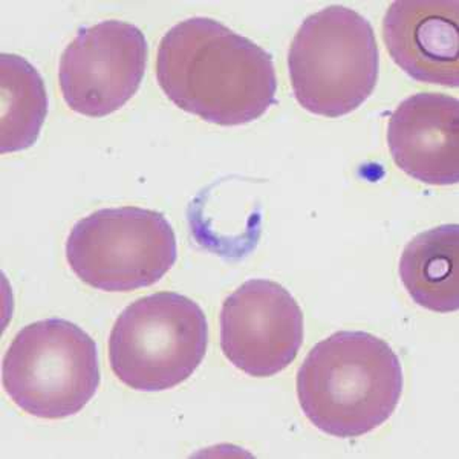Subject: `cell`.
<instances>
[{"instance_id": "obj_4", "label": "cell", "mask_w": 459, "mask_h": 459, "mask_svg": "<svg viewBox=\"0 0 459 459\" xmlns=\"http://www.w3.org/2000/svg\"><path fill=\"white\" fill-rule=\"evenodd\" d=\"M207 346L209 324L198 303L178 292H155L115 320L110 369L135 391H168L194 376Z\"/></svg>"}, {"instance_id": "obj_9", "label": "cell", "mask_w": 459, "mask_h": 459, "mask_svg": "<svg viewBox=\"0 0 459 459\" xmlns=\"http://www.w3.org/2000/svg\"><path fill=\"white\" fill-rule=\"evenodd\" d=\"M458 0H397L383 19L394 62L413 80L459 86Z\"/></svg>"}, {"instance_id": "obj_7", "label": "cell", "mask_w": 459, "mask_h": 459, "mask_svg": "<svg viewBox=\"0 0 459 459\" xmlns=\"http://www.w3.org/2000/svg\"><path fill=\"white\" fill-rule=\"evenodd\" d=\"M147 56L146 37L132 23L105 21L82 28L58 63L63 99L91 118L114 114L140 89Z\"/></svg>"}, {"instance_id": "obj_2", "label": "cell", "mask_w": 459, "mask_h": 459, "mask_svg": "<svg viewBox=\"0 0 459 459\" xmlns=\"http://www.w3.org/2000/svg\"><path fill=\"white\" fill-rule=\"evenodd\" d=\"M402 361L389 343L363 331H340L309 351L298 372L305 417L335 438H360L395 412Z\"/></svg>"}, {"instance_id": "obj_12", "label": "cell", "mask_w": 459, "mask_h": 459, "mask_svg": "<svg viewBox=\"0 0 459 459\" xmlns=\"http://www.w3.org/2000/svg\"><path fill=\"white\" fill-rule=\"evenodd\" d=\"M2 153L27 151L36 144L47 120L48 94L42 75L27 58L0 56Z\"/></svg>"}, {"instance_id": "obj_1", "label": "cell", "mask_w": 459, "mask_h": 459, "mask_svg": "<svg viewBox=\"0 0 459 459\" xmlns=\"http://www.w3.org/2000/svg\"><path fill=\"white\" fill-rule=\"evenodd\" d=\"M157 80L173 105L218 126L248 125L276 103L272 54L210 17L164 34Z\"/></svg>"}, {"instance_id": "obj_3", "label": "cell", "mask_w": 459, "mask_h": 459, "mask_svg": "<svg viewBox=\"0 0 459 459\" xmlns=\"http://www.w3.org/2000/svg\"><path fill=\"white\" fill-rule=\"evenodd\" d=\"M288 69L303 109L326 118L359 109L374 92L380 69L371 22L342 5L314 13L292 39Z\"/></svg>"}, {"instance_id": "obj_6", "label": "cell", "mask_w": 459, "mask_h": 459, "mask_svg": "<svg viewBox=\"0 0 459 459\" xmlns=\"http://www.w3.org/2000/svg\"><path fill=\"white\" fill-rule=\"evenodd\" d=\"M177 256L168 218L140 207L97 210L75 222L66 239L74 274L100 291L151 287L168 274Z\"/></svg>"}, {"instance_id": "obj_8", "label": "cell", "mask_w": 459, "mask_h": 459, "mask_svg": "<svg viewBox=\"0 0 459 459\" xmlns=\"http://www.w3.org/2000/svg\"><path fill=\"white\" fill-rule=\"evenodd\" d=\"M302 343V309L282 285L250 279L222 303L221 348L247 376L266 378L285 371Z\"/></svg>"}, {"instance_id": "obj_10", "label": "cell", "mask_w": 459, "mask_h": 459, "mask_svg": "<svg viewBox=\"0 0 459 459\" xmlns=\"http://www.w3.org/2000/svg\"><path fill=\"white\" fill-rule=\"evenodd\" d=\"M392 158L409 177L429 186L459 181V101L421 92L404 100L387 126Z\"/></svg>"}, {"instance_id": "obj_5", "label": "cell", "mask_w": 459, "mask_h": 459, "mask_svg": "<svg viewBox=\"0 0 459 459\" xmlns=\"http://www.w3.org/2000/svg\"><path fill=\"white\" fill-rule=\"evenodd\" d=\"M95 340L65 318L27 325L2 361V385L23 412L62 420L82 412L99 391Z\"/></svg>"}, {"instance_id": "obj_11", "label": "cell", "mask_w": 459, "mask_h": 459, "mask_svg": "<svg viewBox=\"0 0 459 459\" xmlns=\"http://www.w3.org/2000/svg\"><path fill=\"white\" fill-rule=\"evenodd\" d=\"M403 285L423 308L454 313L459 308V227L446 224L415 236L400 259Z\"/></svg>"}]
</instances>
